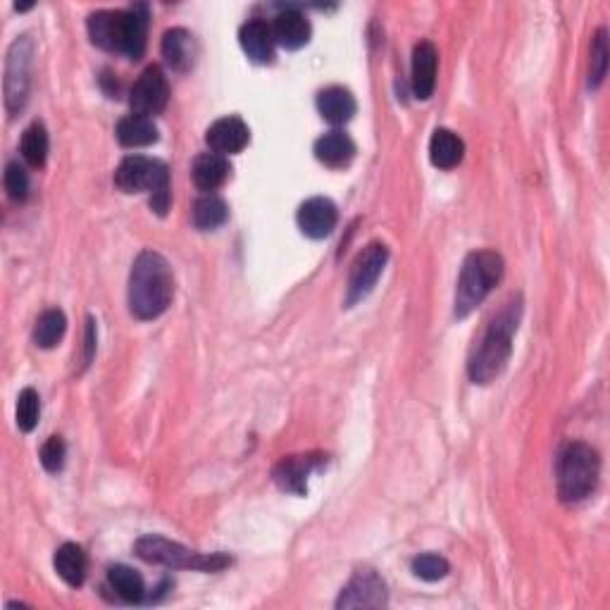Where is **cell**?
Listing matches in <instances>:
<instances>
[{
  "instance_id": "20",
  "label": "cell",
  "mask_w": 610,
  "mask_h": 610,
  "mask_svg": "<svg viewBox=\"0 0 610 610\" xmlns=\"http://www.w3.org/2000/svg\"><path fill=\"white\" fill-rule=\"evenodd\" d=\"M229 167L227 155L220 153H201L194 160V167H191V177H194V184L203 194H213V191L220 189V186L227 182Z\"/></svg>"
},
{
  "instance_id": "26",
  "label": "cell",
  "mask_w": 610,
  "mask_h": 610,
  "mask_svg": "<svg viewBox=\"0 0 610 610\" xmlns=\"http://www.w3.org/2000/svg\"><path fill=\"white\" fill-rule=\"evenodd\" d=\"M108 582L127 603H141L146 599V584H143V577L136 570L127 568V565H115V568H110Z\"/></svg>"
},
{
  "instance_id": "22",
  "label": "cell",
  "mask_w": 610,
  "mask_h": 610,
  "mask_svg": "<svg viewBox=\"0 0 610 610\" xmlns=\"http://www.w3.org/2000/svg\"><path fill=\"white\" fill-rule=\"evenodd\" d=\"M146 36H148V8L146 5H134L132 10L124 12V36H122V53L129 60H141L146 53Z\"/></svg>"
},
{
  "instance_id": "24",
  "label": "cell",
  "mask_w": 610,
  "mask_h": 610,
  "mask_svg": "<svg viewBox=\"0 0 610 610\" xmlns=\"http://www.w3.org/2000/svg\"><path fill=\"white\" fill-rule=\"evenodd\" d=\"M53 565L62 582L70 584V587H82L86 580V568H89V560H86L82 546L62 544L60 549L55 551Z\"/></svg>"
},
{
  "instance_id": "15",
  "label": "cell",
  "mask_w": 610,
  "mask_h": 610,
  "mask_svg": "<svg viewBox=\"0 0 610 610\" xmlns=\"http://www.w3.org/2000/svg\"><path fill=\"white\" fill-rule=\"evenodd\" d=\"M160 51H163V58L167 62V67L174 72H189L196 62V39L191 31L186 29H170L165 31L163 43H160Z\"/></svg>"
},
{
  "instance_id": "19",
  "label": "cell",
  "mask_w": 610,
  "mask_h": 610,
  "mask_svg": "<svg viewBox=\"0 0 610 610\" xmlns=\"http://www.w3.org/2000/svg\"><path fill=\"white\" fill-rule=\"evenodd\" d=\"M315 158L325 167L341 170L356 158V143L344 132H329L315 141Z\"/></svg>"
},
{
  "instance_id": "23",
  "label": "cell",
  "mask_w": 610,
  "mask_h": 610,
  "mask_svg": "<svg viewBox=\"0 0 610 610\" xmlns=\"http://www.w3.org/2000/svg\"><path fill=\"white\" fill-rule=\"evenodd\" d=\"M465 155V143L458 134H453L451 129H437L429 139V160L439 170H453L463 163Z\"/></svg>"
},
{
  "instance_id": "14",
  "label": "cell",
  "mask_w": 610,
  "mask_h": 610,
  "mask_svg": "<svg viewBox=\"0 0 610 610\" xmlns=\"http://www.w3.org/2000/svg\"><path fill=\"white\" fill-rule=\"evenodd\" d=\"M93 46L103 48L110 53H122V36H124V12L101 10L93 12L86 22Z\"/></svg>"
},
{
  "instance_id": "8",
  "label": "cell",
  "mask_w": 610,
  "mask_h": 610,
  "mask_svg": "<svg viewBox=\"0 0 610 610\" xmlns=\"http://www.w3.org/2000/svg\"><path fill=\"white\" fill-rule=\"evenodd\" d=\"M31 46L29 36H17L10 46L8 65H5V105L10 112L24 108L31 84Z\"/></svg>"
},
{
  "instance_id": "11",
  "label": "cell",
  "mask_w": 610,
  "mask_h": 610,
  "mask_svg": "<svg viewBox=\"0 0 610 610\" xmlns=\"http://www.w3.org/2000/svg\"><path fill=\"white\" fill-rule=\"evenodd\" d=\"M296 220L305 236H310V239H327L336 229V222H339V210H336V205L329 198L315 196L308 198L298 208Z\"/></svg>"
},
{
  "instance_id": "17",
  "label": "cell",
  "mask_w": 610,
  "mask_h": 610,
  "mask_svg": "<svg viewBox=\"0 0 610 610\" xmlns=\"http://www.w3.org/2000/svg\"><path fill=\"white\" fill-rule=\"evenodd\" d=\"M317 110H320L322 120L334 124V127H341V124L353 120L358 103L356 96L344 86H329V89L317 93Z\"/></svg>"
},
{
  "instance_id": "10",
  "label": "cell",
  "mask_w": 610,
  "mask_h": 610,
  "mask_svg": "<svg viewBox=\"0 0 610 610\" xmlns=\"http://www.w3.org/2000/svg\"><path fill=\"white\" fill-rule=\"evenodd\" d=\"M387 606V587L372 570H360L341 589L336 608H379Z\"/></svg>"
},
{
  "instance_id": "5",
  "label": "cell",
  "mask_w": 610,
  "mask_h": 610,
  "mask_svg": "<svg viewBox=\"0 0 610 610\" xmlns=\"http://www.w3.org/2000/svg\"><path fill=\"white\" fill-rule=\"evenodd\" d=\"M136 556L146 563L155 565H165V568H182V570H201V572H217L222 568H227L232 560L222 553H198L186 549V546L177 544V541H170L165 537H155V534H148V537H141L134 544Z\"/></svg>"
},
{
  "instance_id": "12",
  "label": "cell",
  "mask_w": 610,
  "mask_h": 610,
  "mask_svg": "<svg viewBox=\"0 0 610 610\" xmlns=\"http://www.w3.org/2000/svg\"><path fill=\"white\" fill-rule=\"evenodd\" d=\"M251 141V132H248V124L241 117L229 115L222 120L213 122L205 132V143L210 146V151L220 155H234L241 153Z\"/></svg>"
},
{
  "instance_id": "29",
  "label": "cell",
  "mask_w": 610,
  "mask_h": 610,
  "mask_svg": "<svg viewBox=\"0 0 610 610\" xmlns=\"http://www.w3.org/2000/svg\"><path fill=\"white\" fill-rule=\"evenodd\" d=\"M48 146H51V141H48V132L41 122H34L31 127L24 129L20 151H22L24 163H27L29 167L46 165Z\"/></svg>"
},
{
  "instance_id": "6",
  "label": "cell",
  "mask_w": 610,
  "mask_h": 610,
  "mask_svg": "<svg viewBox=\"0 0 610 610\" xmlns=\"http://www.w3.org/2000/svg\"><path fill=\"white\" fill-rule=\"evenodd\" d=\"M115 184L124 194L148 191V194L155 196L160 191H170V172L160 160L146 158V155H129L117 167Z\"/></svg>"
},
{
  "instance_id": "7",
  "label": "cell",
  "mask_w": 610,
  "mask_h": 610,
  "mask_svg": "<svg viewBox=\"0 0 610 610\" xmlns=\"http://www.w3.org/2000/svg\"><path fill=\"white\" fill-rule=\"evenodd\" d=\"M389 263V248L384 244H367L363 251L356 255L351 263V272H348V286H346V305H356L367 298L375 284L382 277L384 267Z\"/></svg>"
},
{
  "instance_id": "2",
  "label": "cell",
  "mask_w": 610,
  "mask_h": 610,
  "mask_svg": "<svg viewBox=\"0 0 610 610\" xmlns=\"http://www.w3.org/2000/svg\"><path fill=\"white\" fill-rule=\"evenodd\" d=\"M518 305H506L494 317L491 327L484 334L482 344L470 358L468 372L475 384H489L506 370L510 353H513V334L518 329Z\"/></svg>"
},
{
  "instance_id": "31",
  "label": "cell",
  "mask_w": 610,
  "mask_h": 610,
  "mask_svg": "<svg viewBox=\"0 0 610 610\" xmlns=\"http://www.w3.org/2000/svg\"><path fill=\"white\" fill-rule=\"evenodd\" d=\"M39 415H41V401L39 394L34 389H24L17 396V427L22 432H34V427L39 425Z\"/></svg>"
},
{
  "instance_id": "9",
  "label": "cell",
  "mask_w": 610,
  "mask_h": 610,
  "mask_svg": "<svg viewBox=\"0 0 610 610\" xmlns=\"http://www.w3.org/2000/svg\"><path fill=\"white\" fill-rule=\"evenodd\" d=\"M167 101H170V84H167L165 72L155 65L143 70L132 86V93H129V105H132L134 115L153 120V115H160L167 108Z\"/></svg>"
},
{
  "instance_id": "33",
  "label": "cell",
  "mask_w": 610,
  "mask_h": 610,
  "mask_svg": "<svg viewBox=\"0 0 610 610\" xmlns=\"http://www.w3.org/2000/svg\"><path fill=\"white\" fill-rule=\"evenodd\" d=\"M5 191H8L10 201L24 203L29 196V174L20 163H8L5 167Z\"/></svg>"
},
{
  "instance_id": "28",
  "label": "cell",
  "mask_w": 610,
  "mask_h": 610,
  "mask_svg": "<svg viewBox=\"0 0 610 610\" xmlns=\"http://www.w3.org/2000/svg\"><path fill=\"white\" fill-rule=\"evenodd\" d=\"M67 329V317L62 310L51 308L39 315L34 325V344L39 348H55L62 341Z\"/></svg>"
},
{
  "instance_id": "4",
  "label": "cell",
  "mask_w": 610,
  "mask_h": 610,
  "mask_svg": "<svg viewBox=\"0 0 610 610\" xmlns=\"http://www.w3.org/2000/svg\"><path fill=\"white\" fill-rule=\"evenodd\" d=\"M503 258L496 251H472L460 267L456 286V317H468L503 279Z\"/></svg>"
},
{
  "instance_id": "32",
  "label": "cell",
  "mask_w": 610,
  "mask_h": 610,
  "mask_svg": "<svg viewBox=\"0 0 610 610\" xmlns=\"http://www.w3.org/2000/svg\"><path fill=\"white\" fill-rule=\"evenodd\" d=\"M448 570H451L448 560L444 556H437V553H422V556H417L413 560L415 577H420V580H425V582L444 580V577L448 575Z\"/></svg>"
},
{
  "instance_id": "21",
  "label": "cell",
  "mask_w": 610,
  "mask_h": 610,
  "mask_svg": "<svg viewBox=\"0 0 610 610\" xmlns=\"http://www.w3.org/2000/svg\"><path fill=\"white\" fill-rule=\"evenodd\" d=\"M315 468V458L310 456H291L279 460L272 470V479L282 491H291V494H305L308 489V475Z\"/></svg>"
},
{
  "instance_id": "3",
  "label": "cell",
  "mask_w": 610,
  "mask_h": 610,
  "mask_svg": "<svg viewBox=\"0 0 610 610\" xmlns=\"http://www.w3.org/2000/svg\"><path fill=\"white\" fill-rule=\"evenodd\" d=\"M601 460L599 453L582 441H570L563 446L556 465L558 496L565 503H577L594 494L599 484Z\"/></svg>"
},
{
  "instance_id": "13",
  "label": "cell",
  "mask_w": 610,
  "mask_h": 610,
  "mask_svg": "<svg viewBox=\"0 0 610 610\" xmlns=\"http://www.w3.org/2000/svg\"><path fill=\"white\" fill-rule=\"evenodd\" d=\"M437 65V48L429 41L417 43L413 51V77H410V84H413L415 98H420V101L432 98L434 86H437Z\"/></svg>"
},
{
  "instance_id": "1",
  "label": "cell",
  "mask_w": 610,
  "mask_h": 610,
  "mask_svg": "<svg viewBox=\"0 0 610 610\" xmlns=\"http://www.w3.org/2000/svg\"><path fill=\"white\" fill-rule=\"evenodd\" d=\"M174 296L172 267L160 253L143 251L129 272V313L136 320H155L170 308Z\"/></svg>"
},
{
  "instance_id": "16",
  "label": "cell",
  "mask_w": 610,
  "mask_h": 610,
  "mask_svg": "<svg viewBox=\"0 0 610 610\" xmlns=\"http://www.w3.org/2000/svg\"><path fill=\"white\" fill-rule=\"evenodd\" d=\"M310 29L308 17L303 15L301 10H284L279 12L272 22V36H275V43L286 48V51H298L303 48L305 43L310 41Z\"/></svg>"
},
{
  "instance_id": "18",
  "label": "cell",
  "mask_w": 610,
  "mask_h": 610,
  "mask_svg": "<svg viewBox=\"0 0 610 610\" xmlns=\"http://www.w3.org/2000/svg\"><path fill=\"white\" fill-rule=\"evenodd\" d=\"M239 43L253 62L267 65V62L275 60V36H272L270 24L263 20L246 22L239 31Z\"/></svg>"
},
{
  "instance_id": "25",
  "label": "cell",
  "mask_w": 610,
  "mask_h": 610,
  "mask_svg": "<svg viewBox=\"0 0 610 610\" xmlns=\"http://www.w3.org/2000/svg\"><path fill=\"white\" fill-rule=\"evenodd\" d=\"M117 141L122 143L124 148H143V146H153L158 141V127L151 117H141V115H129L124 120L117 122Z\"/></svg>"
},
{
  "instance_id": "30",
  "label": "cell",
  "mask_w": 610,
  "mask_h": 610,
  "mask_svg": "<svg viewBox=\"0 0 610 610\" xmlns=\"http://www.w3.org/2000/svg\"><path fill=\"white\" fill-rule=\"evenodd\" d=\"M608 72V34L606 29H599L591 43V65H589V86L599 89Z\"/></svg>"
},
{
  "instance_id": "34",
  "label": "cell",
  "mask_w": 610,
  "mask_h": 610,
  "mask_svg": "<svg viewBox=\"0 0 610 610\" xmlns=\"http://www.w3.org/2000/svg\"><path fill=\"white\" fill-rule=\"evenodd\" d=\"M41 465L48 472H60L65 465V441L60 437H51L41 446Z\"/></svg>"
},
{
  "instance_id": "27",
  "label": "cell",
  "mask_w": 610,
  "mask_h": 610,
  "mask_svg": "<svg viewBox=\"0 0 610 610\" xmlns=\"http://www.w3.org/2000/svg\"><path fill=\"white\" fill-rule=\"evenodd\" d=\"M229 217L227 203L220 196L205 194L194 203V224L201 232H213V229L222 227Z\"/></svg>"
}]
</instances>
